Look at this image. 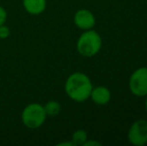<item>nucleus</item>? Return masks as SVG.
Listing matches in <instances>:
<instances>
[{
  "label": "nucleus",
  "mask_w": 147,
  "mask_h": 146,
  "mask_svg": "<svg viewBox=\"0 0 147 146\" xmlns=\"http://www.w3.org/2000/svg\"><path fill=\"white\" fill-rule=\"evenodd\" d=\"M91 79L83 72H74L67 77L64 90L68 97L75 102H84L90 97L92 91Z\"/></svg>",
  "instance_id": "f257e3e1"
},
{
  "label": "nucleus",
  "mask_w": 147,
  "mask_h": 146,
  "mask_svg": "<svg viewBox=\"0 0 147 146\" xmlns=\"http://www.w3.org/2000/svg\"><path fill=\"white\" fill-rule=\"evenodd\" d=\"M76 48L81 56L90 58L98 54L102 48V38L93 29L84 30L76 42Z\"/></svg>",
  "instance_id": "f03ea898"
},
{
  "label": "nucleus",
  "mask_w": 147,
  "mask_h": 146,
  "mask_svg": "<svg viewBox=\"0 0 147 146\" xmlns=\"http://www.w3.org/2000/svg\"><path fill=\"white\" fill-rule=\"evenodd\" d=\"M47 115L43 105L33 102L24 107L21 113V121L25 127L29 129H37L46 121Z\"/></svg>",
  "instance_id": "7ed1b4c3"
},
{
  "label": "nucleus",
  "mask_w": 147,
  "mask_h": 146,
  "mask_svg": "<svg viewBox=\"0 0 147 146\" xmlns=\"http://www.w3.org/2000/svg\"><path fill=\"white\" fill-rule=\"evenodd\" d=\"M128 87L133 95L143 97L147 95V67L137 68L130 75Z\"/></svg>",
  "instance_id": "20e7f679"
},
{
  "label": "nucleus",
  "mask_w": 147,
  "mask_h": 146,
  "mask_svg": "<svg viewBox=\"0 0 147 146\" xmlns=\"http://www.w3.org/2000/svg\"><path fill=\"white\" fill-rule=\"evenodd\" d=\"M127 139L134 146H144L147 143V120L137 119L128 130Z\"/></svg>",
  "instance_id": "39448f33"
},
{
  "label": "nucleus",
  "mask_w": 147,
  "mask_h": 146,
  "mask_svg": "<svg viewBox=\"0 0 147 146\" xmlns=\"http://www.w3.org/2000/svg\"><path fill=\"white\" fill-rule=\"evenodd\" d=\"M73 22L77 28L81 30L93 29L96 24L95 15L88 9H79L75 12Z\"/></svg>",
  "instance_id": "423d86ee"
},
{
  "label": "nucleus",
  "mask_w": 147,
  "mask_h": 146,
  "mask_svg": "<svg viewBox=\"0 0 147 146\" xmlns=\"http://www.w3.org/2000/svg\"><path fill=\"white\" fill-rule=\"evenodd\" d=\"M90 98L97 105H106L111 99V92L106 86H97L93 87L90 94Z\"/></svg>",
  "instance_id": "0eeeda50"
},
{
  "label": "nucleus",
  "mask_w": 147,
  "mask_h": 146,
  "mask_svg": "<svg viewBox=\"0 0 147 146\" xmlns=\"http://www.w3.org/2000/svg\"><path fill=\"white\" fill-rule=\"evenodd\" d=\"M22 5L27 13L39 15L46 9L47 0H22Z\"/></svg>",
  "instance_id": "6e6552de"
},
{
  "label": "nucleus",
  "mask_w": 147,
  "mask_h": 146,
  "mask_svg": "<svg viewBox=\"0 0 147 146\" xmlns=\"http://www.w3.org/2000/svg\"><path fill=\"white\" fill-rule=\"evenodd\" d=\"M44 110L46 112L47 117H55L60 113L61 111V105L58 101L56 100H50V101H47L46 103L43 105Z\"/></svg>",
  "instance_id": "1a4fd4ad"
},
{
  "label": "nucleus",
  "mask_w": 147,
  "mask_h": 146,
  "mask_svg": "<svg viewBox=\"0 0 147 146\" xmlns=\"http://www.w3.org/2000/svg\"><path fill=\"white\" fill-rule=\"evenodd\" d=\"M87 139H88L87 132L85 130H83V129H77L72 134L71 141L73 142L74 146H78V145H84V143L87 141Z\"/></svg>",
  "instance_id": "9d476101"
},
{
  "label": "nucleus",
  "mask_w": 147,
  "mask_h": 146,
  "mask_svg": "<svg viewBox=\"0 0 147 146\" xmlns=\"http://www.w3.org/2000/svg\"><path fill=\"white\" fill-rule=\"evenodd\" d=\"M10 36V29L5 24L0 26V39H7Z\"/></svg>",
  "instance_id": "9b49d317"
},
{
  "label": "nucleus",
  "mask_w": 147,
  "mask_h": 146,
  "mask_svg": "<svg viewBox=\"0 0 147 146\" xmlns=\"http://www.w3.org/2000/svg\"><path fill=\"white\" fill-rule=\"evenodd\" d=\"M7 16L8 14L6 9L4 7H2V6H0V26L5 24L6 20H7Z\"/></svg>",
  "instance_id": "f8f14e48"
},
{
  "label": "nucleus",
  "mask_w": 147,
  "mask_h": 146,
  "mask_svg": "<svg viewBox=\"0 0 147 146\" xmlns=\"http://www.w3.org/2000/svg\"><path fill=\"white\" fill-rule=\"evenodd\" d=\"M92 145H94V146H101L102 144H101V142H98V141L88 140V139H87V141H86V142L84 143L83 146H92Z\"/></svg>",
  "instance_id": "ddd939ff"
},
{
  "label": "nucleus",
  "mask_w": 147,
  "mask_h": 146,
  "mask_svg": "<svg viewBox=\"0 0 147 146\" xmlns=\"http://www.w3.org/2000/svg\"><path fill=\"white\" fill-rule=\"evenodd\" d=\"M58 146H74L72 141H66V142H60L57 144Z\"/></svg>",
  "instance_id": "4468645a"
},
{
  "label": "nucleus",
  "mask_w": 147,
  "mask_h": 146,
  "mask_svg": "<svg viewBox=\"0 0 147 146\" xmlns=\"http://www.w3.org/2000/svg\"><path fill=\"white\" fill-rule=\"evenodd\" d=\"M144 106H145V110L147 112V95H146V99H145V103H144Z\"/></svg>",
  "instance_id": "2eb2a0df"
}]
</instances>
